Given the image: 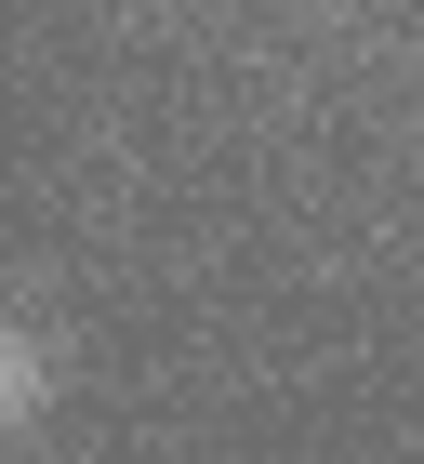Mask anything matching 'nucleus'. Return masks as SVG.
Segmentation results:
<instances>
[{"mask_svg": "<svg viewBox=\"0 0 424 464\" xmlns=\"http://www.w3.org/2000/svg\"><path fill=\"white\" fill-rule=\"evenodd\" d=\"M40 385H53V358H40V332H14V345H0V411H14V438L40 425Z\"/></svg>", "mask_w": 424, "mask_h": 464, "instance_id": "1", "label": "nucleus"}]
</instances>
